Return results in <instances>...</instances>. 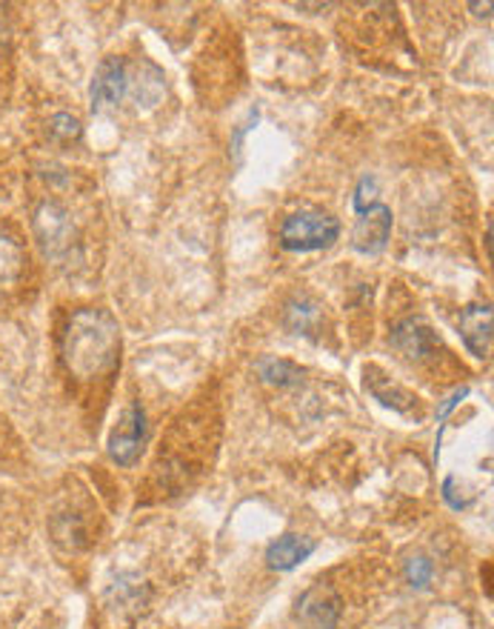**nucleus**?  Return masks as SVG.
I'll use <instances>...</instances> for the list:
<instances>
[{"label": "nucleus", "mask_w": 494, "mask_h": 629, "mask_svg": "<svg viewBox=\"0 0 494 629\" xmlns=\"http://www.w3.org/2000/svg\"><path fill=\"white\" fill-rule=\"evenodd\" d=\"M118 326L100 310H81L63 332V361L77 378H95L115 364Z\"/></svg>", "instance_id": "1"}, {"label": "nucleus", "mask_w": 494, "mask_h": 629, "mask_svg": "<svg viewBox=\"0 0 494 629\" xmlns=\"http://www.w3.org/2000/svg\"><path fill=\"white\" fill-rule=\"evenodd\" d=\"M340 238V220L326 213H294L280 227V246L289 252L329 250Z\"/></svg>", "instance_id": "2"}, {"label": "nucleus", "mask_w": 494, "mask_h": 629, "mask_svg": "<svg viewBox=\"0 0 494 629\" xmlns=\"http://www.w3.org/2000/svg\"><path fill=\"white\" fill-rule=\"evenodd\" d=\"M146 440V415H143L141 403H132L126 415L120 418L118 430L109 440V456L120 463V467H132L137 461Z\"/></svg>", "instance_id": "3"}, {"label": "nucleus", "mask_w": 494, "mask_h": 629, "mask_svg": "<svg viewBox=\"0 0 494 629\" xmlns=\"http://www.w3.org/2000/svg\"><path fill=\"white\" fill-rule=\"evenodd\" d=\"M391 235V209L383 204H369L360 213L352 232V246L363 255H377L389 243Z\"/></svg>", "instance_id": "4"}, {"label": "nucleus", "mask_w": 494, "mask_h": 629, "mask_svg": "<svg viewBox=\"0 0 494 629\" xmlns=\"http://www.w3.org/2000/svg\"><path fill=\"white\" fill-rule=\"evenodd\" d=\"M129 86V75H126V61L123 58H106L100 61L98 72L92 77V107L95 109H106V107H118L123 95H126Z\"/></svg>", "instance_id": "5"}, {"label": "nucleus", "mask_w": 494, "mask_h": 629, "mask_svg": "<svg viewBox=\"0 0 494 629\" xmlns=\"http://www.w3.org/2000/svg\"><path fill=\"white\" fill-rule=\"evenodd\" d=\"M298 615L309 629H335L340 621V598L329 586H315L300 598Z\"/></svg>", "instance_id": "6"}, {"label": "nucleus", "mask_w": 494, "mask_h": 629, "mask_svg": "<svg viewBox=\"0 0 494 629\" xmlns=\"http://www.w3.org/2000/svg\"><path fill=\"white\" fill-rule=\"evenodd\" d=\"M460 338L474 358H486L492 347V306H469L460 315Z\"/></svg>", "instance_id": "7"}, {"label": "nucleus", "mask_w": 494, "mask_h": 629, "mask_svg": "<svg viewBox=\"0 0 494 629\" xmlns=\"http://www.w3.org/2000/svg\"><path fill=\"white\" fill-rule=\"evenodd\" d=\"M391 343H395L406 358H412V361L429 358L437 349L435 332H432L423 320H414V318L395 326V332H391Z\"/></svg>", "instance_id": "8"}, {"label": "nucleus", "mask_w": 494, "mask_h": 629, "mask_svg": "<svg viewBox=\"0 0 494 629\" xmlns=\"http://www.w3.org/2000/svg\"><path fill=\"white\" fill-rule=\"evenodd\" d=\"M315 553V541L303 539V535H284V539H277L275 544L266 549V564L272 569H294L298 564H303L309 555Z\"/></svg>", "instance_id": "9"}, {"label": "nucleus", "mask_w": 494, "mask_h": 629, "mask_svg": "<svg viewBox=\"0 0 494 629\" xmlns=\"http://www.w3.org/2000/svg\"><path fill=\"white\" fill-rule=\"evenodd\" d=\"M257 372L266 384H277V387H294L303 380V372L294 364L284 361V358H263L257 364Z\"/></svg>", "instance_id": "10"}, {"label": "nucleus", "mask_w": 494, "mask_h": 629, "mask_svg": "<svg viewBox=\"0 0 494 629\" xmlns=\"http://www.w3.org/2000/svg\"><path fill=\"white\" fill-rule=\"evenodd\" d=\"M321 318V312H317L315 304H306V301H300V304H292L286 310V320L292 326L294 332H306L309 326L315 324Z\"/></svg>", "instance_id": "11"}, {"label": "nucleus", "mask_w": 494, "mask_h": 629, "mask_svg": "<svg viewBox=\"0 0 494 629\" xmlns=\"http://www.w3.org/2000/svg\"><path fill=\"white\" fill-rule=\"evenodd\" d=\"M432 572H435V567H432V561H429V558H423V555H414V558H409V561H406V581H409L412 586H418V590L429 586V581H432Z\"/></svg>", "instance_id": "12"}, {"label": "nucleus", "mask_w": 494, "mask_h": 629, "mask_svg": "<svg viewBox=\"0 0 494 629\" xmlns=\"http://www.w3.org/2000/svg\"><path fill=\"white\" fill-rule=\"evenodd\" d=\"M55 132H63V135H81L77 121L75 118H69V114H58V118H55Z\"/></svg>", "instance_id": "13"}, {"label": "nucleus", "mask_w": 494, "mask_h": 629, "mask_svg": "<svg viewBox=\"0 0 494 629\" xmlns=\"http://www.w3.org/2000/svg\"><path fill=\"white\" fill-rule=\"evenodd\" d=\"M466 395H469V389H466V387H463V389H457V392H451V395H449V398H446V403H443L441 410H437V418H441V421H443V418H446V415H449V412H451V410H455L457 403L463 401Z\"/></svg>", "instance_id": "14"}]
</instances>
